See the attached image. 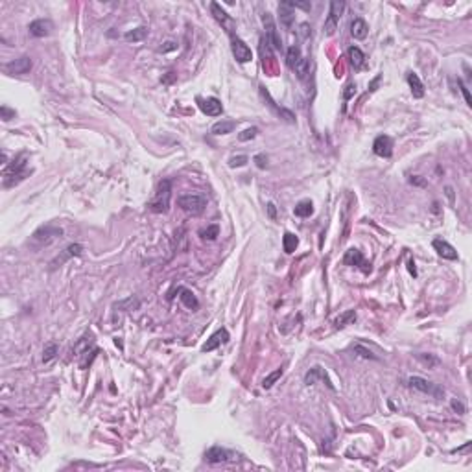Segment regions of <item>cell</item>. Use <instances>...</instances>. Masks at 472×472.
<instances>
[{"label": "cell", "mask_w": 472, "mask_h": 472, "mask_svg": "<svg viewBox=\"0 0 472 472\" xmlns=\"http://www.w3.org/2000/svg\"><path fill=\"white\" fill-rule=\"evenodd\" d=\"M312 212H314V205H312V201H308V199L299 201L295 205V209H293V214L299 216V218H308V216H312Z\"/></svg>", "instance_id": "obj_26"}, {"label": "cell", "mask_w": 472, "mask_h": 472, "mask_svg": "<svg viewBox=\"0 0 472 472\" xmlns=\"http://www.w3.org/2000/svg\"><path fill=\"white\" fill-rule=\"evenodd\" d=\"M211 11H212V15L216 17V20H218V22H222V24L229 22V15H227V13H225V11H223L218 4H216V2H212V4H211Z\"/></svg>", "instance_id": "obj_35"}, {"label": "cell", "mask_w": 472, "mask_h": 472, "mask_svg": "<svg viewBox=\"0 0 472 472\" xmlns=\"http://www.w3.org/2000/svg\"><path fill=\"white\" fill-rule=\"evenodd\" d=\"M446 195H448V199L454 203V190L450 188V186H446Z\"/></svg>", "instance_id": "obj_48"}, {"label": "cell", "mask_w": 472, "mask_h": 472, "mask_svg": "<svg viewBox=\"0 0 472 472\" xmlns=\"http://www.w3.org/2000/svg\"><path fill=\"white\" fill-rule=\"evenodd\" d=\"M352 94H356V85H354V83H351L349 87H347V91H345V98L349 100Z\"/></svg>", "instance_id": "obj_46"}, {"label": "cell", "mask_w": 472, "mask_h": 472, "mask_svg": "<svg viewBox=\"0 0 472 472\" xmlns=\"http://www.w3.org/2000/svg\"><path fill=\"white\" fill-rule=\"evenodd\" d=\"M356 321V312L354 310H347V312H343L338 319H336V328H343V326H347V325H351Z\"/></svg>", "instance_id": "obj_31"}, {"label": "cell", "mask_w": 472, "mask_h": 472, "mask_svg": "<svg viewBox=\"0 0 472 472\" xmlns=\"http://www.w3.org/2000/svg\"><path fill=\"white\" fill-rule=\"evenodd\" d=\"M295 70L297 78L301 80V81H305L306 78L310 76V59H306V57H303L301 61H299V65L293 68Z\"/></svg>", "instance_id": "obj_30"}, {"label": "cell", "mask_w": 472, "mask_h": 472, "mask_svg": "<svg viewBox=\"0 0 472 472\" xmlns=\"http://www.w3.org/2000/svg\"><path fill=\"white\" fill-rule=\"evenodd\" d=\"M81 253H83V245H80V244H70V245H68V247H66L61 255H57L56 259L50 262V266H52V268H57V266L65 264L68 259H72V257H80Z\"/></svg>", "instance_id": "obj_15"}, {"label": "cell", "mask_w": 472, "mask_h": 472, "mask_svg": "<svg viewBox=\"0 0 472 472\" xmlns=\"http://www.w3.org/2000/svg\"><path fill=\"white\" fill-rule=\"evenodd\" d=\"M28 168H26V153H20L17 159L11 161V164L6 168L4 172V186L10 188V186H15L17 183H20L24 177L28 176Z\"/></svg>", "instance_id": "obj_1"}, {"label": "cell", "mask_w": 472, "mask_h": 472, "mask_svg": "<svg viewBox=\"0 0 472 472\" xmlns=\"http://www.w3.org/2000/svg\"><path fill=\"white\" fill-rule=\"evenodd\" d=\"M354 352H358L361 358H365V360H378V356H374L371 351H367L363 345H354Z\"/></svg>", "instance_id": "obj_39"}, {"label": "cell", "mask_w": 472, "mask_h": 472, "mask_svg": "<svg viewBox=\"0 0 472 472\" xmlns=\"http://www.w3.org/2000/svg\"><path fill=\"white\" fill-rule=\"evenodd\" d=\"M262 22H264V26H266V39H268V43L275 48V50H282V41H280V37H278L277 26H275V22H273L271 13L266 11V13L262 15Z\"/></svg>", "instance_id": "obj_8"}, {"label": "cell", "mask_w": 472, "mask_h": 472, "mask_svg": "<svg viewBox=\"0 0 472 472\" xmlns=\"http://www.w3.org/2000/svg\"><path fill=\"white\" fill-rule=\"evenodd\" d=\"M61 236H63V229H61V227H56V225H43V227H39L37 231L33 232L32 244H35V245H39V247H43V245H48V244H52V242L57 240V238H61Z\"/></svg>", "instance_id": "obj_4"}, {"label": "cell", "mask_w": 472, "mask_h": 472, "mask_svg": "<svg viewBox=\"0 0 472 472\" xmlns=\"http://www.w3.org/2000/svg\"><path fill=\"white\" fill-rule=\"evenodd\" d=\"M249 163V157L247 155H234V157L229 159V166L231 168H242L245 166Z\"/></svg>", "instance_id": "obj_36"}, {"label": "cell", "mask_w": 472, "mask_h": 472, "mask_svg": "<svg viewBox=\"0 0 472 472\" xmlns=\"http://www.w3.org/2000/svg\"><path fill=\"white\" fill-rule=\"evenodd\" d=\"M303 59V56H301V48L299 47H290L288 48V52H286V63H288V66L293 70L297 65H299V61Z\"/></svg>", "instance_id": "obj_27"}, {"label": "cell", "mask_w": 472, "mask_h": 472, "mask_svg": "<svg viewBox=\"0 0 472 472\" xmlns=\"http://www.w3.org/2000/svg\"><path fill=\"white\" fill-rule=\"evenodd\" d=\"M343 262L347 264V266H360L365 273L369 271L371 268H367V262H365V259H363V255H361L360 249H349L347 253H345V257H343Z\"/></svg>", "instance_id": "obj_18"}, {"label": "cell", "mask_w": 472, "mask_h": 472, "mask_svg": "<svg viewBox=\"0 0 472 472\" xmlns=\"http://www.w3.org/2000/svg\"><path fill=\"white\" fill-rule=\"evenodd\" d=\"M407 268H409V273H411V275L415 277V275H417V269H415V262H413V260H409V262H407Z\"/></svg>", "instance_id": "obj_47"}, {"label": "cell", "mask_w": 472, "mask_h": 472, "mask_svg": "<svg viewBox=\"0 0 472 472\" xmlns=\"http://www.w3.org/2000/svg\"><path fill=\"white\" fill-rule=\"evenodd\" d=\"M179 299H181V303H183L188 310H197V306H199V301H197V297L194 295L192 290L181 288V290H179Z\"/></svg>", "instance_id": "obj_22"}, {"label": "cell", "mask_w": 472, "mask_h": 472, "mask_svg": "<svg viewBox=\"0 0 472 472\" xmlns=\"http://www.w3.org/2000/svg\"><path fill=\"white\" fill-rule=\"evenodd\" d=\"M349 59H351L354 68H360L363 65V61H365V56H363V52L358 47H351L349 48Z\"/></svg>", "instance_id": "obj_28"}, {"label": "cell", "mask_w": 472, "mask_h": 472, "mask_svg": "<svg viewBox=\"0 0 472 472\" xmlns=\"http://www.w3.org/2000/svg\"><path fill=\"white\" fill-rule=\"evenodd\" d=\"M260 96H262V100L266 102V105H268L271 111L277 114L278 118H282V120H286L288 124H293L295 122V116H293V113L288 111V109H284V107H280V105H277V102L271 98V94L266 91V87H260Z\"/></svg>", "instance_id": "obj_7"}, {"label": "cell", "mask_w": 472, "mask_h": 472, "mask_svg": "<svg viewBox=\"0 0 472 472\" xmlns=\"http://www.w3.org/2000/svg\"><path fill=\"white\" fill-rule=\"evenodd\" d=\"M146 37H148V28H146V26L133 28V30H130V32H126V35H124V39H126L128 43H140V41H144Z\"/></svg>", "instance_id": "obj_24"}, {"label": "cell", "mask_w": 472, "mask_h": 472, "mask_svg": "<svg viewBox=\"0 0 472 472\" xmlns=\"http://www.w3.org/2000/svg\"><path fill=\"white\" fill-rule=\"evenodd\" d=\"M57 352H59L57 343H48L47 347H45V351H43V361H45V363H50V361L57 356Z\"/></svg>", "instance_id": "obj_32"}, {"label": "cell", "mask_w": 472, "mask_h": 472, "mask_svg": "<svg viewBox=\"0 0 472 472\" xmlns=\"http://www.w3.org/2000/svg\"><path fill=\"white\" fill-rule=\"evenodd\" d=\"M457 85H459V89H461L463 96H465V102H467V105L471 107V105H472V98H471V93H469V89H467V85L463 83L461 80H457Z\"/></svg>", "instance_id": "obj_42"}, {"label": "cell", "mask_w": 472, "mask_h": 472, "mask_svg": "<svg viewBox=\"0 0 472 472\" xmlns=\"http://www.w3.org/2000/svg\"><path fill=\"white\" fill-rule=\"evenodd\" d=\"M177 48V43H174V41H166L163 47L157 48L159 54H166V52H172V50H176Z\"/></svg>", "instance_id": "obj_41"}, {"label": "cell", "mask_w": 472, "mask_h": 472, "mask_svg": "<svg viewBox=\"0 0 472 472\" xmlns=\"http://www.w3.org/2000/svg\"><path fill=\"white\" fill-rule=\"evenodd\" d=\"M297 35H299V39H301V41L310 39V35H312V28H310V24H308V22H303V24L299 26V30H297Z\"/></svg>", "instance_id": "obj_38"}, {"label": "cell", "mask_w": 472, "mask_h": 472, "mask_svg": "<svg viewBox=\"0 0 472 472\" xmlns=\"http://www.w3.org/2000/svg\"><path fill=\"white\" fill-rule=\"evenodd\" d=\"M317 380H321V382H325L326 386L330 389H334V386H332V382H330V378L326 376V373H325V369L323 367H319V365H315V367H312V369L308 371L305 374V384L306 386H314L315 382Z\"/></svg>", "instance_id": "obj_16"}, {"label": "cell", "mask_w": 472, "mask_h": 472, "mask_svg": "<svg viewBox=\"0 0 472 472\" xmlns=\"http://www.w3.org/2000/svg\"><path fill=\"white\" fill-rule=\"evenodd\" d=\"M280 376H282V369H275L273 373H269L268 376L262 380V388H264V389L273 388V384H275V382H277V380L280 378Z\"/></svg>", "instance_id": "obj_33"}, {"label": "cell", "mask_w": 472, "mask_h": 472, "mask_svg": "<svg viewBox=\"0 0 472 472\" xmlns=\"http://www.w3.org/2000/svg\"><path fill=\"white\" fill-rule=\"evenodd\" d=\"M417 358L423 361V363H426V365H435V363H439V360H437V358H434V356H424V354H417Z\"/></svg>", "instance_id": "obj_44"}, {"label": "cell", "mask_w": 472, "mask_h": 472, "mask_svg": "<svg viewBox=\"0 0 472 472\" xmlns=\"http://www.w3.org/2000/svg\"><path fill=\"white\" fill-rule=\"evenodd\" d=\"M170 197H172V181L170 179H163L157 186L155 197L149 201V209L153 212H168L170 207Z\"/></svg>", "instance_id": "obj_2"}, {"label": "cell", "mask_w": 472, "mask_h": 472, "mask_svg": "<svg viewBox=\"0 0 472 472\" xmlns=\"http://www.w3.org/2000/svg\"><path fill=\"white\" fill-rule=\"evenodd\" d=\"M177 205H179L185 212L194 214L195 216V214H201L205 211L207 199L199 194H186V195H181V197L177 199Z\"/></svg>", "instance_id": "obj_5"}, {"label": "cell", "mask_w": 472, "mask_h": 472, "mask_svg": "<svg viewBox=\"0 0 472 472\" xmlns=\"http://www.w3.org/2000/svg\"><path fill=\"white\" fill-rule=\"evenodd\" d=\"M30 68H32V59L28 56H22L19 59H13L10 63H6L4 65V72L10 76H20L30 72Z\"/></svg>", "instance_id": "obj_9"}, {"label": "cell", "mask_w": 472, "mask_h": 472, "mask_svg": "<svg viewBox=\"0 0 472 472\" xmlns=\"http://www.w3.org/2000/svg\"><path fill=\"white\" fill-rule=\"evenodd\" d=\"M373 151L378 157H391L393 155V140H391V137H388V135L376 137V140L373 142Z\"/></svg>", "instance_id": "obj_13"}, {"label": "cell", "mask_w": 472, "mask_h": 472, "mask_svg": "<svg viewBox=\"0 0 472 472\" xmlns=\"http://www.w3.org/2000/svg\"><path fill=\"white\" fill-rule=\"evenodd\" d=\"M229 457H231V454L222 446H212L205 452V459L209 463H225L229 461Z\"/></svg>", "instance_id": "obj_19"}, {"label": "cell", "mask_w": 472, "mask_h": 472, "mask_svg": "<svg viewBox=\"0 0 472 472\" xmlns=\"http://www.w3.org/2000/svg\"><path fill=\"white\" fill-rule=\"evenodd\" d=\"M199 234H201V238H203V240H211V242H212V240H216V238H218V234H220V227H218V225L214 223V225H209L207 229H203V231L199 232Z\"/></svg>", "instance_id": "obj_34"}, {"label": "cell", "mask_w": 472, "mask_h": 472, "mask_svg": "<svg viewBox=\"0 0 472 472\" xmlns=\"http://www.w3.org/2000/svg\"><path fill=\"white\" fill-rule=\"evenodd\" d=\"M407 83H409V89H411V94L413 98H423L424 96V85L421 81V78L413 72L407 74Z\"/></svg>", "instance_id": "obj_23"}, {"label": "cell", "mask_w": 472, "mask_h": 472, "mask_svg": "<svg viewBox=\"0 0 472 472\" xmlns=\"http://www.w3.org/2000/svg\"><path fill=\"white\" fill-rule=\"evenodd\" d=\"M255 163H257V166L260 168V170H264V168L268 166V157L264 155V153H259V155H255V159H253Z\"/></svg>", "instance_id": "obj_43"}, {"label": "cell", "mask_w": 472, "mask_h": 472, "mask_svg": "<svg viewBox=\"0 0 472 472\" xmlns=\"http://www.w3.org/2000/svg\"><path fill=\"white\" fill-rule=\"evenodd\" d=\"M268 211H269V216H271V218H275V205L269 203L268 205Z\"/></svg>", "instance_id": "obj_49"}, {"label": "cell", "mask_w": 472, "mask_h": 472, "mask_svg": "<svg viewBox=\"0 0 472 472\" xmlns=\"http://www.w3.org/2000/svg\"><path fill=\"white\" fill-rule=\"evenodd\" d=\"M259 135V128H247V130H244L238 135V140L240 142H247V140H251V139H255Z\"/></svg>", "instance_id": "obj_37"}, {"label": "cell", "mask_w": 472, "mask_h": 472, "mask_svg": "<svg viewBox=\"0 0 472 472\" xmlns=\"http://www.w3.org/2000/svg\"><path fill=\"white\" fill-rule=\"evenodd\" d=\"M234 128H236V122L222 120V122H216V124H214L211 133H214V135H229V133L234 131Z\"/></svg>", "instance_id": "obj_25"}, {"label": "cell", "mask_w": 472, "mask_h": 472, "mask_svg": "<svg viewBox=\"0 0 472 472\" xmlns=\"http://www.w3.org/2000/svg\"><path fill=\"white\" fill-rule=\"evenodd\" d=\"M231 48H232V56L238 63H249L253 59V54H251V48L242 41L240 37H232L231 41Z\"/></svg>", "instance_id": "obj_10"}, {"label": "cell", "mask_w": 472, "mask_h": 472, "mask_svg": "<svg viewBox=\"0 0 472 472\" xmlns=\"http://www.w3.org/2000/svg\"><path fill=\"white\" fill-rule=\"evenodd\" d=\"M432 245H434V249L437 251L439 257H443V259H446V260H457V251L454 249L446 240L435 238V240L432 242Z\"/></svg>", "instance_id": "obj_17"}, {"label": "cell", "mask_w": 472, "mask_h": 472, "mask_svg": "<svg viewBox=\"0 0 472 472\" xmlns=\"http://www.w3.org/2000/svg\"><path fill=\"white\" fill-rule=\"evenodd\" d=\"M0 114H2V120L4 122H10L11 118H15V111L10 109L8 105H2V107H0Z\"/></svg>", "instance_id": "obj_40"}, {"label": "cell", "mask_w": 472, "mask_h": 472, "mask_svg": "<svg viewBox=\"0 0 472 472\" xmlns=\"http://www.w3.org/2000/svg\"><path fill=\"white\" fill-rule=\"evenodd\" d=\"M297 245H299V238H297L295 234H292V232H286L284 238H282V247H284V251H286L288 255H292L297 249Z\"/></svg>", "instance_id": "obj_29"}, {"label": "cell", "mask_w": 472, "mask_h": 472, "mask_svg": "<svg viewBox=\"0 0 472 472\" xmlns=\"http://www.w3.org/2000/svg\"><path fill=\"white\" fill-rule=\"evenodd\" d=\"M52 30H54V24L50 19H37L30 22L28 26L30 35H33V37H47L52 33Z\"/></svg>", "instance_id": "obj_12"}, {"label": "cell", "mask_w": 472, "mask_h": 472, "mask_svg": "<svg viewBox=\"0 0 472 472\" xmlns=\"http://www.w3.org/2000/svg\"><path fill=\"white\" fill-rule=\"evenodd\" d=\"M452 407H454V411H457L459 415H463V413H465V406H463L459 400H456V398L452 400Z\"/></svg>", "instance_id": "obj_45"}, {"label": "cell", "mask_w": 472, "mask_h": 472, "mask_svg": "<svg viewBox=\"0 0 472 472\" xmlns=\"http://www.w3.org/2000/svg\"><path fill=\"white\" fill-rule=\"evenodd\" d=\"M343 10H345V2L343 0H332L330 2V11H328V17H326V20H325L323 24V33L326 37H330V35L336 33L340 19H342L343 15Z\"/></svg>", "instance_id": "obj_3"}, {"label": "cell", "mask_w": 472, "mask_h": 472, "mask_svg": "<svg viewBox=\"0 0 472 472\" xmlns=\"http://www.w3.org/2000/svg\"><path fill=\"white\" fill-rule=\"evenodd\" d=\"M367 33H369V26H367V22L363 19H354L351 22V35L354 39H358V41H361V39L367 37Z\"/></svg>", "instance_id": "obj_21"}, {"label": "cell", "mask_w": 472, "mask_h": 472, "mask_svg": "<svg viewBox=\"0 0 472 472\" xmlns=\"http://www.w3.org/2000/svg\"><path fill=\"white\" fill-rule=\"evenodd\" d=\"M278 15H280V22L286 28H292L293 19H295V13H293V8L290 6V2H280L278 4Z\"/></svg>", "instance_id": "obj_20"}, {"label": "cell", "mask_w": 472, "mask_h": 472, "mask_svg": "<svg viewBox=\"0 0 472 472\" xmlns=\"http://www.w3.org/2000/svg\"><path fill=\"white\" fill-rule=\"evenodd\" d=\"M197 105L207 116H220L223 113V105L218 98H197Z\"/></svg>", "instance_id": "obj_11"}, {"label": "cell", "mask_w": 472, "mask_h": 472, "mask_svg": "<svg viewBox=\"0 0 472 472\" xmlns=\"http://www.w3.org/2000/svg\"><path fill=\"white\" fill-rule=\"evenodd\" d=\"M409 386L421 393H426V395H432V397L441 398L444 395V389H441L437 384L430 382V380L423 378V376H411L409 378Z\"/></svg>", "instance_id": "obj_6"}, {"label": "cell", "mask_w": 472, "mask_h": 472, "mask_svg": "<svg viewBox=\"0 0 472 472\" xmlns=\"http://www.w3.org/2000/svg\"><path fill=\"white\" fill-rule=\"evenodd\" d=\"M229 342V332H227V328H220V330H216V332L207 340V343H205L203 347V352H212L216 351L220 345H223V343Z\"/></svg>", "instance_id": "obj_14"}]
</instances>
